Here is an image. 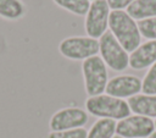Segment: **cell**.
Returning a JSON list of instances; mask_svg holds the SVG:
<instances>
[{
	"instance_id": "obj_1",
	"label": "cell",
	"mask_w": 156,
	"mask_h": 138,
	"mask_svg": "<svg viewBox=\"0 0 156 138\" xmlns=\"http://www.w3.org/2000/svg\"><path fill=\"white\" fill-rule=\"evenodd\" d=\"M110 32L127 53H133L140 45L138 23L123 10H112L108 17Z\"/></svg>"
},
{
	"instance_id": "obj_2",
	"label": "cell",
	"mask_w": 156,
	"mask_h": 138,
	"mask_svg": "<svg viewBox=\"0 0 156 138\" xmlns=\"http://www.w3.org/2000/svg\"><path fill=\"white\" fill-rule=\"evenodd\" d=\"M85 109L93 116L111 120H123L132 112L126 100L107 94L89 96L85 101Z\"/></svg>"
},
{
	"instance_id": "obj_3",
	"label": "cell",
	"mask_w": 156,
	"mask_h": 138,
	"mask_svg": "<svg viewBox=\"0 0 156 138\" xmlns=\"http://www.w3.org/2000/svg\"><path fill=\"white\" fill-rule=\"evenodd\" d=\"M82 72L85 92L89 96L102 94L107 85V67L104 60L95 55L83 61Z\"/></svg>"
},
{
	"instance_id": "obj_4",
	"label": "cell",
	"mask_w": 156,
	"mask_h": 138,
	"mask_svg": "<svg viewBox=\"0 0 156 138\" xmlns=\"http://www.w3.org/2000/svg\"><path fill=\"white\" fill-rule=\"evenodd\" d=\"M101 59L113 71H123L129 66V55L111 32L104 33L99 39Z\"/></svg>"
},
{
	"instance_id": "obj_5",
	"label": "cell",
	"mask_w": 156,
	"mask_h": 138,
	"mask_svg": "<svg viewBox=\"0 0 156 138\" xmlns=\"http://www.w3.org/2000/svg\"><path fill=\"white\" fill-rule=\"evenodd\" d=\"M58 51L69 60H87L99 53V42L90 37H68L58 44Z\"/></svg>"
},
{
	"instance_id": "obj_6",
	"label": "cell",
	"mask_w": 156,
	"mask_h": 138,
	"mask_svg": "<svg viewBox=\"0 0 156 138\" xmlns=\"http://www.w3.org/2000/svg\"><path fill=\"white\" fill-rule=\"evenodd\" d=\"M108 17L110 7L107 0H94L85 15L84 28L88 37L98 39L106 33L108 27Z\"/></svg>"
},
{
	"instance_id": "obj_7",
	"label": "cell",
	"mask_w": 156,
	"mask_h": 138,
	"mask_svg": "<svg viewBox=\"0 0 156 138\" xmlns=\"http://www.w3.org/2000/svg\"><path fill=\"white\" fill-rule=\"evenodd\" d=\"M155 132V121L141 115L128 116L116 125V133L122 138H145Z\"/></svg>"
},
{
	"instance_id": "obj_8",
	"label": "cell",
	"mask_w": 156,
	"mask_h": 138,
	"mask_svg": "<svg viewBox=\"0 0 156 138\" xmlns=\"http://www.w3.org/2000/svg\"><path fill=\"white\" fill-rule=\"evenodd\" d=\"M88 122V114L80 107H63L56 111L49 121V127L52 132L68 131L80 128Z\"/></svg>"
},
{
	"instance_id": "obj_9",
	"label": "cell",
	"mask_w": 156,
	"mask_h": 138,
	"mask_svg": "<svg viewBox=\"0 0 156 138\" xmlns=\"http://www.w3.org/2000/svg\"><path fill=\"white\" fill-rule=\"evenodd\" d=\"M143 81L133 74H122V76H116L111 78L107 82L106 85V94L123 99V98H132L141 90Z\"/></svg>"
},
{
	"instance_id": "obj_10",
	"label": "cell",
	"mask_w": 156,
	"mask_h": 138,
	"mask_svg": "<svg viewBox=\"0 0 156 138\" xmlns=\"http://www.w3.org/2000/svg\"><path fill=\"white\" fill-rule=\"evenodd\" d=\"M156 62V40H147L129 55V66L133 70H144Z\"/></svg>"
},
{
	"instance_id": "obj_11",
	"label": "cell",
	"mask_w": 156,
	"mask_h": 138,
	"mask_svg": "<svg viewBox=\"0 0 156 138\" xmlns=\"http://www.w3.org/2000/svg\"><path fill=\"white\" fill-rule=\"evenodd\" d=\"M128 105L130 111L135 115H141L146 117H156V94H136L128 99Z\"/></svg>"
},
{
	"instance_id": "obj_12",
	"label": "cell",
	"mask_w": 156,
	"mask_h": 138,
	"mask_svg": "<svg viewBox=\"0 0 156 138\" xmlns=\"http://www.w3.org/2000/svg\"><path fill=\"white\" fill-rule=\"evenodd\" d=\"M127 13L139 21L156 17V0H135L127 7Z\"/></svg>"
},
{
	"instance_id": "obj_13",
	"label": "cell",
	"mask_w": 156,
	"mask_h": 138,
	"mask_svg": "<svg viewBox=\"0 0 156 138\" xmlns=\"http://www.w3.org/2000/svg\"><path fill=\"white\" fill-rule=\"evenodd\" d=\"M26 15V6L21 0H0V17L17 21Z\"/></svg>"
},
{
	"instance_id": "obj_14",
	"label": "cell",
	"mask_w": 156,
	"mask_h": 138,
	"mask_svg": "<svg viewBox=\"0 0 156 138\" xmlns=\"http://www.w3.org/2000/svg\"><path fill=\"white\" fill-rule=\"evenodd\" d=\"M116 121L111 118L98 120L88 132L87 138H113L116 133Z\"/></svg>"
},
{
	"instance_id": "obj_15",
	"label": "cell",
	"mask_w": 156,
	"mask_h": 138,
	"mask_svg": "<svg viewBox=\"0 0 156 138\" xmlns=\"http://www.w3.org/2000/svg\"><path fill=\"white\" fill-rule=\"evenodd\" d=\"M52 1L57 6L78 16H85L90 7L89 0H52Z\"/></svg>"
},
{
	"instance_id": "obj_16",
	"label": "cell",
	"mask_w": 156,
	"mask_h": 138,
	"mask_svg": "<svg viewBox=\"0 0 156 138\" xmlns=\"http://www.w3.org/2000/svg\"><path fill=\"white\" fill-rule=\"evenodd\" d=\"M141 90L144 92V94H147V95L156 94V62L152 66H150L149 71L146 72L143 79Z\"/></svg>"
},
{
	"instance_id": "obj_17",
	"label": "cell",
	"mask_w": 156,
	"mask_h": 138,
	"mask_svg": "<svg viewBox=\"0 0 156 138\" xmlns=\"http://www.w3.org/2000/svg\"><path fill=\"white\" fill-rule=\"evenodd\" d=\"M140 35L149 40H156V17L141 20L138 22Z\"/></svg>"
},
{
	"instance_id": "obj_18",
	"label": "cell",
	"mask_w": 156,
	"mask_h": 138,
	"mask_svg": "<svg viewBox=\"0 0 156 138\" xmlns=\"http://www.w3.org/2000/svg\"><path fill=\"white\" fill-rule=\"evenodd\" d=\"M88 132L85 128H74L68 131H58V132H50L46 138H87Z\"/></svg>"
},
{
	"instance_id": "obj_19",
	"label": "cell",
	"mask_w": 156,
	"mask_h": 138,
	"mask_svg": "<svg viewBox=\"0 0 156 138\" xmlns=\"http://www.w3.org/2000/svg\"><path fill=\"white\" fill-rule=\"evenodd\" d=\"M135 0H107V4H108V7L112 10H122L128 7Z\"/></svg>"
},
{
	"instance_id": "obj_20",
	"label": "cell",
	"mask_w": 156,
	"mask_h": 138,
	"mask_svg": "<svg viewBox=\"0 0 156 138\" xmlns=\"http://www.w3.org/2000/svg\"><path fill=\"white\" fill-rule=\"evenodd\" d=\"M149 138H156V132H154V133H152V134H151Z\"/></svg>"
},
{
	"instance_id": "obj_21",
	"label": "cell",
	"mask_w": 156,
	"mask_h": 138,
	"mask_svg": "<svg viewBox=\"0 0 156 138\" xmlns=\"http://www.w3.org/2000/svg\"><path fill=\"white\" fill-rule=\"evenodd\" d=\"M113 138H122V137H119V136H113Z\"/></svg>"
},
{
	"instance_id": "obj_22",
	"label": "cell",
	"mask_w": 156,
	"mask_h": 138,
	"mask_svg": "<svg viewBox=\"0 0 156 138\" xmlns=\"http://www.w3.org/2000/svg\"><path fill=\"white\" fill-rule=\"evenodd\" d=\"M155 129H156V121H155Z\"/></svg>"
},
{
	"instance_id": "obj_23",
	"label": "cell",
	"mask_w": 156,
	"mask_h": 138,
	"mask_svg": "<svg viewBox=\"0 0 156 138\" xmlns=\"http://www.w3.org/2000/svg\"><path fill=\"white\" fill-rule=\"evenodd\" d=\"M89 1H90V0H89ZM91 1H94V0H91Z\"/></svg>"
}]
</instances>
